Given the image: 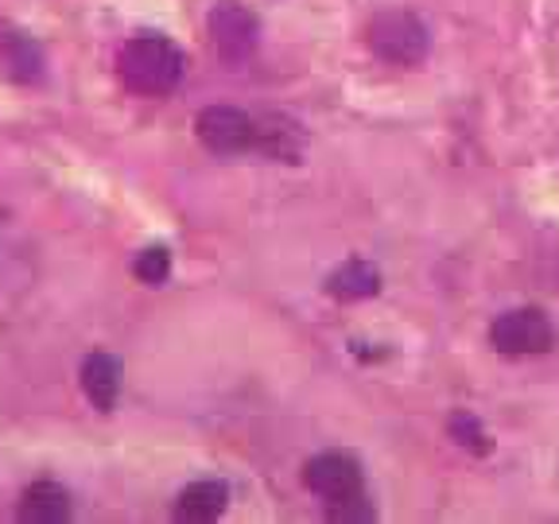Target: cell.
I'll use <instances>...</instances> for the list:
<instances>
[{"mask_svg": "<svg viewBox=\"0 0 559 524\" xmlns=\"http://www.w3.org/2000/svg\"><path fill=\"white\" fill-rule=\"evenodd\" d=\"M489 342L498 354H544L551 346L548 314L536 307H513L498 314V323L489 326Z\"/></svg>", "mask_w": 559, "mask_h": 524, "instance_id": "8992f818", "label": "cell"}, {"mask_svg": "<svg viewBox=\"0 0 559 524\" xmlns=\"http://www.w3.org/2000/svg\"><path fill=\"white\" fill-rule=\"evenodd\" d=\"M44 47L35 44L32 35L16 32V27H4L0 32V70L9 74L12 82H24V86H32V82L44 79Z\"/></svg>", "mask_w": 559, "mask_h": 524, "instance_id": "52a82bcc", "label": "cell"}, {"mask_svg": "<svg viewBox=\"0 0 559 524\" xmlns=\"http://www.w3.org/2000/svg\"><path fill=\"white\" fill-rule=\"evenodd\" d=\"M366 44L369 51L381 62H393V67H416V62L428 59V24L408 9H384L369 20L366 27Z\"/></svg>", "mask_w": 559, "mask_h": 524, "instance_id": "7a4b0ae2", "label": "cell"}, {"mask_svg": "<svg viewBox=\"0 0 559 524\" xmlns=\"http://www.w3.org/2000/svg\"><path fill=\"white\" fill-rule=\"evenodd\" d=\"M206 32H210L214 51L226 62H245L257 51V44H261V20H257V12L237 4V0H218V4L210 9Z\"/></svg>", "mask_w": 559, "mask_h": 524, "instance_id": "277c9868", "label": "cell"}, {"mask_svg": "<svg viewBox=\"0 0 559 524\" xmlns=\"http://www.w3.org/2000/svg\"><path fill=\"white\" fill-rule=\"evenodd\" d=\"M326 291L342 303H354V299H369L381 291V272L366 261H346L326 276Z\"/></svg>", "mask_w": 559, "mask_h": 524, "instance_id": "8fae6325", "label": "cell"}, {"mask_svg": "<svg viewBox=\"0 0 559 524\" xmlns=\"http://www.w3.org/2000/svg\"><path fill=\"white\" fill-rule=\"evenodd\" d=\"M82 393L94 408L102 412H114L117 408V396H121V361L114 354H90L82 361Z\"/></svg>", "mask_w": 559, "mask_h": 524, "instance_id": "9c48e42d", "label": "cell"}, {"mask_svg": "<svg viewBox=\"0 0 559 524\" xmlns=\"http://www.w3.org/2000/svg\"><path fill=\"white\" fill-rule=\"evenodd\" d=\"M132 276H136L140 284H148V288H159V284L171 276V253H167L164 245L144 249V253L132 261Z\"/></svg>", "mask_w": 559, "mask_h": 524, "instance_id": "7c38bea8", "label": "cell"}, {"mask_svg": "<svg viewBox=\"0 0 559 524\" xmlns=\"http://www.w3.org/2000/svg\"><path fill=\"white\" fill-rule=\"evenodd\" d=\"M373 505L366 501V493H358V498L342 501V505H331V521H373Z\"/></svg>", "mask_w": 559, "mask_h": 524, "instance_id": "5bb4252c", "label": "cell"}, {"mask_svg": "<svg viewBox=\"0 0 559 524\" xmlns=\"http://www.w3.org/2000/svg\"><path fill=\"white\" fill-rule=\"evenodd\" d=\"M229 505V486L226 481H191V486L179 493L175 501V521H187V524H210L218 521Z\"/></svg>", "mask_w": 559, "mask_h": 524, "instance_id": "ba28073f", "label": "cell"}, {"mask_svg": "<svg viewBox=\"0 0 559 524\" xmlns=\"http://www.w3.org/2000/svg\"><path fill=\"white\" fill-rule=\"evenodd\" d=\"M183 51L164 35H136L117 55V74H121L124 90L140 97H167L183 82Z\"/></svg>", "mask_w": 559, "mask_h": 524, "instance_id": "6da1fadb", "label": "cell"}, {"mask_svg": "<svg viewBox=\"0 0 559 524\" xmlns=\"http://www.w3.org/2000/svg\"><path fill=\"white\" fill-rule=\"evenodd\" d=\"M194 132H199L202 148H210L214 156H237V152L261 148V121L249 117L245 109H234V105H206L194 117Z\"/></svg>", "mask_w": 559, "mask_h": 524, "instance_id": "3957f363", "label": "cell"}, {"mask_svg": "<svg viewBox=\"0 0 559 524\" xmlns=\"http://www.w3.org/2000/svg\"><path fill=\"white\" fill-rule=\"evenodd\" d=\"M451 436L459 439V443H463V446H471V451H478V454H486V451H489L486 436H481V428H478V419L466 416V412H459V416H451Z\"/></svg>", "mask_w": 559, "mask_h": 524, "instance_id": "4fadbf2b", "label": "cell"}, {"mask_svg": "<svg viewBox=\"0 0 559 524\" xmlns=\"http://www.w3.org/2000/svg\"><path fill=\"white\" fill-rule=\"evenodd\" d=\"M304 486L311 489L314 498H323L326 505H342V501L358 498L366 489V478H361V463L354 454L323 451L304 466Z\"/></svg>", "mask_w": 559, "mask_h": 524, "instance_id": "5b68a950", "label": "cell"}, {"mask_svg": "<svg viewBox=\"0 0 559 524\" xmlns=\"http://www.w3.org/2000/svg\"><path fill=\"white\" fill-rule=\"evenodd\" d=\"M20 521L24 524H62L70 521V493L59 481H35L20 498Z\"/></svg>", "mask_w": 559, "mask_h": 524, "instance_id": "30bf717a", "label": "cell"}]
</instances>
